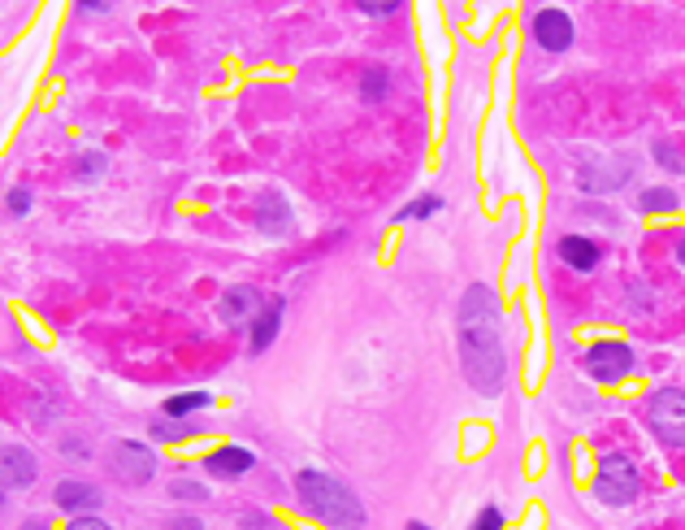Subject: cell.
I'll use <instances>...</instances> for the list:
<instances>
[{
    "mask_svg": "<svg viewBox=\"0 0 685 530\" xmlns=\"http://www.w3.org/2000/svg\"><path fill=\"white\" fill-rule=\"evenodd\" d=\"M170 530H204V526H200V517H187V513H182V517H170Z\"/></svg>",
    "mask_w": 685,
    "mask_h": 530,
    "instance_id": "26",
    "label": "cell"
},
{
    "mask_svg": "<svg viewBox=\"0 0 685 530\" xmlns=\"http://www.w3.org/2000/svg\"><path fill=\"white\" fill-rule=\"evenodd\" d=\"M360 13H369V18H387V13H399V4H373V0H365Z\"/></svg>",
    "mask_w": 685,
    "mask_h": 530,
    "instance_id": "25",
    "label": "cell"
},
{
    "mask_svg": "<svg viewBox=\"0 0 685 530\" xmlns=\"http://www.w3.org/2000/svg\"><path fill=\"white\" fill-rule=\"evenodd\" d=\"M594 491H599V500L612 508H625L637 500V491H642V479H637L634 461L625 453H608L599 461V479H594Z\"/></svg>",
    "mask_w": 685,
    "mask_h": 530,
    "instance_id": "4",
    "label": "cell"
},
{
    "mask_svg": "<svg viewBox=\"0 0 685 530\" xmlns=\"http://www.w3.org/2000/svg\"><path fill=\"white\" fill-rule=\"evenodd\" d=\"M560 256H564V265H573V270H594L599 265V244L594 239H582V235H564L560 239Z\"/></svg>",
    "mask_w": 685,
    "mask_h": 530,
    "instance_id": "14",
    "label": "cell"
},
{
    "mask_svg": "<svg viewBox=\"0 0 685 530\" xmlns=\"http://www.w3.org/2000/svg\"><path fill=\"white\" fill-rule=\"evenodd\" d=\"M252 313H265V301H261V292H256V287H247V283L230 287V292L221 296V304H218V318H221V322H230V327L247 322Z\"/></svg>",
    "mask_w": 685,
    "mask_h": 530,
    "instance_id": "8",
    "label": "cell"
},
{
    "mask_svg": "<svg viewBox=\"0 0 685 530\" xmlns=\"http://www.w3.org/2000/svg\"><path fill=\"white\" fill-rule=\"evenodd\" d=\"M26 209H31V192H22V187H13V192H9V213L18 218V213H26Z\"/></svg>",
    "mask_w": 685,
    "mask_h": 530,
    "instance_id": "24",
    "label": "cell"
},
{
    "mask_svg": "<svg viewBox=\"0 0 685 530\" xmlns=\"http://www.w3.org/2000/svg\"><path fill=\"white\" fill-rule=\"evenodd\" d=\"M534 40H538V49H547V52H564L573 44V22H568V13H564V9H538V18H534Z\"/></svg>",
    "mask_w": 685,
    "mask_h": 530,
    "instance_id": "7",
    "label": "cell"
},
{
    "mask_svg": "<svg viewBox=\"0 0 685 530\" xmlns=\"http://www.w3.org/2000/svg\"><path fill=\"white\" fill-rule=\"evenodd\" d=\"M52 500L66 508V513H96L100 508V491L92 487V482H61L57 491H52Z\"/></svg>",
    "mask_w": 685,
    "mask_h": 530,
    "instance_id": "11",
    "label": "cell"
},
{
    "mask_svg": "<svg viewBox=\"0 0 685 530\" xmlns=\"http://www.w3.org/2000/svg\"><path fill=\"white\" fill-rule=\"evenodd\" d=\"M109 470H113V479L139 487V482H147L156 474V456H152V448H144V444L122 439V444H113V453H109Z\"/></svg>",
    "mask_w": 685,
    "mask_h": 530,
    "instance_id": "5",
    "label": "cell"
},
{
    "mask_svg": "<svg viewBox=\"0 0 685 530\" xmlns=\"http://www.w3.org/2000/svg\"><path fill=\"white\" fill-rule=\"evenodd\" d=\"M655 157H660V161H663V166H668V170H681V161L672 157V148H668V144H660V148H655Z\"/></svg>",
    "mask_w": 685,
    "mask_h": 530,
    "instance_id": "28",
    "label": "cell"
},
{
    "mask_svg": "<svg viewBox=\"0 0 685 530\" xmlns=\"http://www.w3.org/2000/svg\"><path fill=\"white\" fill-rule=\"evenodd\" d=\"M104 175V157L100 152H83L78 157V178H100Z\"/></svg>",
    "mask_w": 685,
    "mask_h": 530,
    "instance_id": "21",
    "label": "cell"
},
{
    "mask_svg": "<svg viewBox=\"0 0 685 530\" xmlns=\"http://www.w3.org/2000/svg\"><path fill=\"white\" fill-rule=\"evenodd\" d=\"M629 166H634L629 157H620V161H616V157H608V161H599V166L582 170V175H577V187H586V192H612V187H620L625 178L634 175Z\"/></svg>",
    "mask_w": 685,
    "mask_h": 530,
    "instance_id": "9",
    "label": "cell"
},
{
    "mask_svg": "<svg viewBox=\"0 0 685 530\" xmlns=\"http://www.w3.org/2000/svg\"><path fill=\"white\" fill-rule=\"evenodd\" d=\"M170 496L173 500H204L209 491H204V482H191V479H178L170 487Z\"/></svg>",
    "mask_w": 685,
    "mask_h": 530,
    "instance_id": "20",
    "label": "cell"
},
{
    "mask_svg": "<svg viewBox=\"0 0 685 530\" xmlns=\"http://www.w3.org/2000/svg\"><path fill=\"white\" fill-rule=\"evenodd\" d=\"M35 474H40V465H35L31 448H22V444H4V487H9V491L31 487Z\"/></svg>",
    "mask_w": 685,
    "mask_h": 530,
    "instance_id": "10",
    "label": "cell"
},
{
    "mask_svg": "<svg viewBox=\"0 0 685 530\" xmlns=\"http://www.w3.org/2000/svg\"><path fill=\"white\" fill-rule=\"evenodd\" d=\"M278 330H282V296H273L265 304V313L256 318V327H252V353H265L273 339H278Z\"/></svg>",
    "mask_w": 685,
    "mask_h": 530,
    "instance_id": "15",
    "label": "cell"
},
{
    "mask_svg": "<svg viewBox=\"0 0 685 530\" xmlns=\"http://www.w3.org/2000/svg\"><path fill=\"white\" fill-rule=\"evenodd\" d=\"M473 530H503V513L490 505V508H482V517L473 522Z\"/></svg>",
    "mask_w": 685,
    "mask_h": 530,
    "instance_id": "23",
    "label": "cell"
},
{
    "mask_svg": "<svg viewBox=\"0 0 685 530\" xmlns=\"http://www.w3.org/2000/svg\"><path fill=\"white\" fill-rule=\"evenodd\" d=\"M256 465V456L247 453V448H218V453L204 461V470L213 474V479H235V474H247Z\"/></svg>",
    "mask_w": 685,
    "mask_h": 530,
    "instance_id": "12",
    "label": "cell"
},
{
    "mask_svg": "<svg viewBox=\"0 0 685 530\" xmlns=\"http://www.w3.org/2000/svg\"><path fill=\"white\" fill-rule=\"evenodd\" d=\"M634 370V353L629 344H616V339H603L586 353V374L599 382H620L625 374Z\"/></svg>",
    "mask_w": 685,
    "mask_h": 530,
    "instance_id": "6",
    "label": "cell"
},
{
    "mask_svg": "<svg viewBox=\"0 0 685 530\" xmlns=\"http://www.w3.org/2000/svg\"><path fill=\"white\" fill-rule=\"evenodd\" d=\"M360 96H365L369 104L387 101V70H365V78H360Z\"/></svg>",
    "mask_w": 685,
    "mask_h": 530,
    "instance_id": "18",
    "label": "cell"
},
{
    "mask_svg": "<svg viewBox=\"0 0 685 530\" xmlns=\"http://www.w3.org/2000/svg\"><path fill=\"white\" fill-rule=\"evenodd\" d=\"M642 209L646 213H668V209H677V196L668 192V187H651V192H642Z\"/></svg>",
    "mask_w": 685,
    "mask_h": 530,
    "instance_id": "17",
    "label": "cell"
},
{
    "mask_svg": "<svg viewBox=\"0 0 685 530\" xmlns=\"http://www.w3.org/2000/svg\"><path fill=\"white\" fill-rule=\"evenodd\" d=\"M70 530H109V526H104L100 517H74V522H70Z\"/></svg>",
    "mask_w": 685,
    "mask_h": 530,
    "instance_id": "27",
    "label": "cell"
},
{
    "mask_svg": "<svg viewBox=\"0 0 685 530\" xmlns=\"http://www.w3.org/2000/svg\"><path fill=\"white\" fill-rule=\"evenodd\" d=\"M295 491H299L304 508H313L325 526H334V530H365V505H360V500H356V491H351V487H342L339 479H330V474H321V470H299Z\"/></svg>",
    "mask_w": 685,
    "mask_h": 530,
    "instance_id": "2",
    "label": "cell"
},
{
    "mask_svg": "<svg viewBox=\"0 0 685 530\" xmlns=\"http://www.w3.org/2000/svg\"><path fill=\"white\" fill-rule=\"evenodd\" d=\"M651 435L660 439L663 448H685V391L681 387H660L646 409H642Z\"/></svg>",
    "mask_w": 685,
    "mask_h": 530,
    "instance_id": "3",
    "label": "cell"
},
{
    "mask_svg": "<svg viewBox=\"0 0 685 530\" xmlns=\"http://www.w3.org/2000/svg\"><path fill=\"white\" fill-rule=\"evenodd\" d=\"M191 430L196 427H187V422H156L152 435H156V439H182V435H191Z\"/></svg>",
    "mask_w": 685,
    "mask_h": 530,
    "instance_id": "22",
    "label": "cell"
},
{
    "mask_svg": "<svg viewBox=\"0 0 685 530\" xmlns=\"http://www.w3.org/2000/svg\"><path fill=\"white\" fill-rule=\"evenodd\" d=\"M209 404H213V396H209V391H187V396H173V400H165V418H191V413L209 409Z\"/></svg>",
    "mask_w": 685,
    "mask_h": 530,
    "instance_id": "16",
    "label": "cell"
},
{
    "mask_svg": "<svg viewBox=\"0 0 685 530\" xmlns=\"http://www.w3.org/2000/svg\"><path fill=\"white\" fill-rule=\"evenodd\" d=\"M22 530H49V526H44V522H26Z\"/></svg>",
    "mask_w": 685,
    "mask_h": 530,
    "instance_id": "29",
    "label": "cell"
},
{
    "mask_svg": "<svg viewBox=\"0 0 685 530\" xmlns=\"http://www.w3.org/2000/svg\"><path fill=\"white\" fill-rule=\"evenodd\" d=\"M460 361L465 379L482 396H499L508 379V353L499 335V296L486 283H473L460 301Z\"/></svg>",
    "mask_w": 685,
    "mask_h": 530,
    "instance_id": "1",
    "label": "cell"
},
{
    "mask_svg": "<svg viewBox=\"0 0 685 530\" xmlns=\"http://www.w3.org/2000/svg\"><path fill=\"white\" fill-rule=\"evenodd\" d=\"M256 227L265 230L270 239L291 235V204L282 201V196H265V201H261V213H256Z\"/></svg>",
    "mask_w": 685,
    "mask_h": 530,
    "instance_id": "13",
    "label": "cell"
},
{
    "mask_svg": "<svg viewBox=\"0 0 685 530\" xmlns=\"http://www.w3.org/2000/svg\"><path fill=\"white\" fill-rule=\"evenodd\" d=\"M439 196H421V201H413L408 209H399L395 213V222H408V218H430V213H439Z\"/></svg>",
    "mask_w": 685,
    "mask_h": 530,
    "instance_id": "19",
    "label": "cell"
},
{
    "mask_svg": "<svg viewBox=\"0 0 685 530\" xmlns=\"http://www.w3.org/2000/svg\"><path fill=\"white\" fill-rule=\"evenodd\" d=\"M677 261H681V265H685V239H681V244H677Z\"/></svg>",
    "mask_w": 685,
    "mask_h": 530,
    "instance_id": "30",
    "label": "cell"
},
{
    "mask_svg": "<svg viewBox=\"0 0 685 530\" xmlns=\"http://www.w3.org/2000/svg\"><path fill=\"white\" fill-rule=\"evenodd\" d=\"M408 530H430V526L425 522H408Z\"/></svg>",
    "mask_w": 685,
    "mask_h": 530,
    "instance_id": "31",
    "label": "cell"
}]
</instances>
